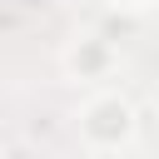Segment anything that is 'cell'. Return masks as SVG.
Segmentation results:
<instances>
[{
  "label": "cell",
  "instance_id": "1",
  "mask_svg": "<svg viewBox=\"0 0 159 159\" xmlns=\"http://www.w3.org/2000/svg\"><path fill=\"white\" fill-rule=\"evenodd\" d=\"M80 134L89 149H124L134 139V104L124 94H94L80 114Z\"/></svg>",
  "mask_w": 159,
  "mask_h": 159
}]
</instances>
